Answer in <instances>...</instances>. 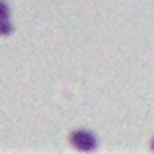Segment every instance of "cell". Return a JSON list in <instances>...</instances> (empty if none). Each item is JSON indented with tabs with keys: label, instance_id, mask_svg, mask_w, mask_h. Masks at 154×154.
<instances>
[{
	"label": "cell",
	"instance_id": "cell-2",
	"mask_svg": "<svg viewBox=\"0 0 154 154\" xmlns=\"http://www.w3.org/2000/svg\"><path fill=\"white\" fill-rule=\"evenodd\" d=\"M12 31H14L12 23L8 20H0V35H10Z\"/></svg>",
	"mask_w": 154,
	"mask_h": 154
},
{
	"label": "cell",
	"instance_id": "cell-4",
	"mask_svg": "<svg viewBox=\"0 0 154 154\" xmlns=\"http://www.w3.org/2000/svg\"><path fill=\"white\" fill-rule=\"evenodd\" d=\"M152 150H154V140H152Z\"/></svg>",
	"mask_w": 154,
	"mask_h": 154
},
{
	"label": "cell",
	"instance_id": "cell-1",
	"mask_svg": "<svg viewBox=\"0 0 154 154\" xmlns=\"http://www.w3.org/2000/svg\"><path fill=\"white\" fill-rule=\"evenodd\" d=\"M70 144L80 152H94L98 146V140L90 131H74L70 135Z\"/></svg>",
	"mask_w": 154,
	"mask_h": 154
},
{
	"label": "cell",
	"instance_id": "cell-3",
	"mask_svg": "<svg viewBox=\"0 0 154 154\" xmlns=\"http://www.w3.org/2000/svg\"><path fill=\"white\" fill-rule=\"evenodd\" d=\"M10 18V8L6 2H0V20H8Z\"/></svg>",
	"mask_w": 154,
	"mask_h": 154
}]
</instances>
